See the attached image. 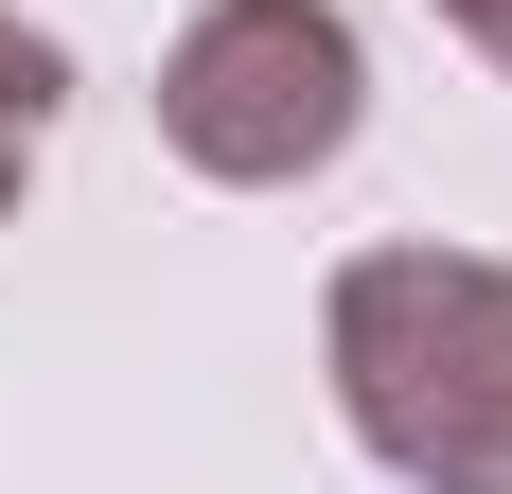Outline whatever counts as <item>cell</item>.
Masks as SVG:
<instances>
[{
    "label": "cell",
    "mask_w": 512,
    "mask_h": 494,
    "mask_svg": "<svg viewBox=\"0 0 512 494\" xmlns=\"http://www.w3.org/2000/svg\"><path fill=\"white\" fill-rule=\"evenodd\" d=\"M336 424L407 494H512V265L495 247H354L318 300Z\"/></svg>",
    "instance_id": "cell-1"
},
{
    "label": "cell",
    "mask_w": 512,
    "mask_h": 494,
    "mask_svg": "<svg viewBox=\"0 0 512 494\" xmlns=\"http://www.w3.org/2000/svg\"><path fill=\"white\" fill-rule=\"evenodd\" d=\"M354 124H371V53L336 0H195L159 53V142L212 195H301L354 159Z\"/></svg>",
    "instance_id": "cell-2"
},
{
    "label": "cell",
    "mask_w": 512,
    "mask_h": 494,
    "mask_svg": "<svg viewBox=\"0 0 512 494\" xmlns=\"http://www.w3.org/2000/svg\"><path fill=\"white\" fill-rule=\"evenodd\" d=\"M53 106H71V53H53L36 18H0V212H18V177H36Z\"/></svg>",
    "instance_id": "cell-3"
},
{
    "label": "cell",
    "mask_w": 512,
    "mask_h": 494,
    "mask_svg": "<svg viewBox=\"0 0 512 494\" xmlns=\"http://www.w3.org/2000/svg\"><path fill=\"white\" fill-rule=\"evenodd\" d=\"M442 18H460V36H477V53L512 71V0H442Z\"/></svg>",
    "instance_id": "cell-4"
}]
</instances>
